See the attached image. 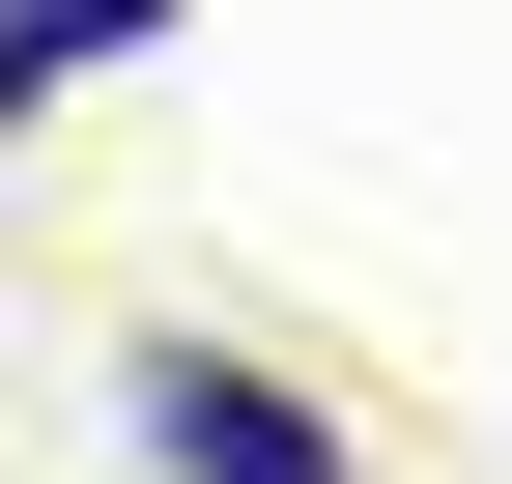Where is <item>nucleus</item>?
Masks as SVG:
<instances>
[{
  "label": "nucleus",
  "mask_w": 512,
  "mask_h": 484,
  "mask_svg": "<svg viewBox=\"0 0 512 484\" xmlns=\"http://www.w3.org/2000/svg\"><path fill=\"white\" fill-rule=\"evenodd\" d=\"M171 0H0V114H57V86H114Z\"/></svg>",
  "instance_id": "f03ea898"
},
{
  "label": "nucleus",
  "mask_w": 512,
  "mask_h": 484,
  "mask_svg": "<svg viewBox=\"0 0 512 484\" xmlns=\"http://www.w3.org/2000/svg\"><path fill=\"white\" fill-rule=\"evenodd\" d=\"M114 399H143V456H171V484H342V428H313L285 371H228V342H143Z\"/></svg>",
  "instance_id": "f257e3e1"
}]
</instances>
